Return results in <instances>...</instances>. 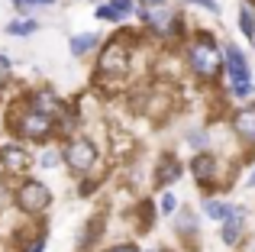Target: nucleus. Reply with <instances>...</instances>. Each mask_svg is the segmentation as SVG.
I'll return each mask as SVG.
<instances>
[{
    "label": "nucleus",
    "instance_id": "obj_1",
    "mask_svg": "<svg viewBox=\"0 0 255 252\" xmlns=\"http://www.w3.org/2000/svg\"><path fill=\"white\" fill-rule=\"evenodd\" d=\"M10 129L16 132L23 142H45L55 136V117L36 110L29 101H23V107L10 117Z\"/></svg>",
    "mask_w": 255,
    "mask_h": 252
},
{
    "label": "nucleus",
    "instance_id": "obj_2",
    "mask_svg": "<svg viewBox=\"0 0 255 252\" xmlns=\"http://www.w3.org/2000/svg\"><path fill=\"white\" fill-rule=\"evenodd\" d=\"M187 65L194 68L197 78L210 81V78H217L220 71H223V52H220L217 42L204 32V36H197L191 45H187Z\"/></svg>",
    "mask_w": 255,
    "mask_h": 252
},
{
    "label": "nucleus",
    "instance_id": "obj_3",
    "mask_svg": "<svg viewBox=\"0 0 255 252\" xmlns=\"http://www.w3.org/2000/svg\"><path fill=\"white\" fill-rule=\"evenodd\" d=\"M13 204H16L19 214L39 217V214H45V210L52 207V191L45 188L42 181H36V178H26V181L13 191Z\"/></svg>",
    "mask_w": 255,
    "mask_h": 252
},
{
    "label": "nucleus",
    "instance_id": "obj_4",
    "mask_svg": "<svg viewBox=\"0 0 255 252\" xmlns=\"http://www.w3.org/2000/svg\"><path fill=\"white\" fill-rule=\"evenodd\" d=\"M62 162L81 178L91 175V168L97 165V145H94L91 139H84V136L68 139V142L62 145Z\"/></svg>",
    "mask_w": 255,
    "mask_h": 252
},
{
    "label": "nucleus",
    "instance_id": "obj_5",
    "mask_svg": "<svg viewBox=\"0 0 255 252\" xmlns=\"http://www.w3.org/2000/svg\"><path fill=\"white\" fill-rule=\"evenodd\" d=\"M226 75H230L233 81V94L239 97V101H246V97H252V75H249V65H246V55L236 49V45H226Z\"/></svg>",
    "mask_w": 255,
    "mask_h": 252
},
{
    "label": "nucleus",
    "instance_id": "obj_6",
    "mask_svg": "<svg viewBox=\"0 0 255 252\" xmlns=\"http://www.w3.org/2000/svg\"><path fill=\"white\" fill-rule=\"evenodd\" d=\"M129 68V49L123 45V36L110 39L97 55V71L100 75H126Z\"/></svg>",
    "mask_w": 255,
    "mask_h": 252
},
{
    "label": "nucleus",
    "instance_id": "obj_7",
    "mask_svg": "<svg viewBox=\"0 0 255 252\" xmlns=\"http://www.w3.org/2000/svg\"><path fill=\"white\" fill-rule=\"evenodd\" d=\"M139 16H142V23L149 26L152 32H158V36H174V32H181V13H171L168 6H162V3L142 6Z\"/></svg>",
    "mask_w": 255,
    "mask_h": 252
},
{
    "label": "nucleus",
    "instance_id": "obj_8",
    "mask_svg": "<svg viewBox=\"0 0 255 252\" xmlns=\"http://www.w3.org/2000/svg\"><path fill=\"white\" fill-rule=\"evenodd\" d=\"M32 165V155L19 142H0V171L3 175H26Z\"/></svg>",
    "mask_w": 255,
    "mask_h": 252
},
{
    "label": "nucleus",
    "instance_id": "obj_9",
    "mask_svg": "<svg viewBox=\"0 0 255 252\" xmlns=\"http://www.w3.org/2000/svg\"><path fill=\"white\" fill-rule=\"evenodd\" d=\"M191 171H194V178H197L204 188H210V184L220 178V171H217V158H213L210 152H200V155H194Z\"/></svg>",
    "mask_w": 255,
    "mask_h": 252
},
{
    "label": "nucleus",
    "instance_id": "obj_10",
    "mask_svg": "<svg viewBox=\"0 0 255 252\" xmlns=\"http://www.w3.org/2000/svg\"><path fill=\"white\" fill-rule=\"evenodd\" d=\"M233 129H236V136L243 139L246 145H255V104H252V107L236 110V117H233Z\"/></svg>",
    "mask_w": 255,
    "mask_h": 252
},
{
    "label": "nucleus",
    "instance_id": "obj_11",
    "mask_svg": "<svg viewBox=\"0 0 255 252\" xmlns=\"http://www.w3.org/2000/svg\"><path fill=\"white\" fill-rule=\"evenodd\" d=\"M243 230H246V210H243V207H236V210H233V214L223 220L220 240H223L226 246H236V243H239V236H243Z\"/></svg>",
    "mask_w": 255,
    "mask_h": 252
},
{
    "label": "nucleus",
    "instance_id": "obj_12",
    "mask_svg": "<svg viewBox=\"0 0 255 252\" xmlns=\"http://www.w3.org/2000/svg\"><path fill=\"white\" fill-rule=\"evenodd\" d=\"M26 101H29L36 110H42V114H52V117L65 114V104L58 101V94H52V91H36V94H29Z\"/></svg>",
    "mask_w": 255,
    "mask_h": 252
},
{
    "label": "nucleus",
    "instance_id": "obj_13",
    "mask_svg": "<svg viewBox=\"0 0 255 252\" xmlns=\"http://www.w3.org/2000/svg\"><path fill=\"white\" fill-rule=\"evenodd\" d=\"M97 42H100L97 32H78V36H71L68 49H71V55H75V58H84V55H91V52L97 49Z\"/></svg>",
    "mask_w": 255,
    "mask_h": 252
},
{
    "label": "nucleus",
    "instance_id": "obj_14",
    "mask_svg": "<svg viewBox=\"0 0 255 252\" xmlns=\"http://www.w3.org/2000/svg\"><path fill=\"white\" fill-rule=\"evenodd\" d=\"M178 178H181V165L168 152V155H162V165H158V184H171V181H178Z\"/></svg>",
    "mask_w": 255,
    "mask_h": 252
},
{
    "label": "nucleus",
    "instance_id": "obj_15",
    "mask_svg": "<svg viewBox=\"0 0 255 252\" xmlns=\"http://www.w3.org/2000/svg\"><path fill=\"white\" fill-rule=\"evenodd\" d=\"M39 29V23L32 16L26 19H13V23H6V36H32V32Z\"/></svg>",
    "mask_w": 255,
    "mask_h": 252
},
{
    "label": "nucleus",
    "instance_id": "obj_16",
    "mask_svg": "<svg viewBox=\"0 0 255 252\" xmlns=\"http://www.w3.org/2000/svg\"><path fill=\"white\" fill-rule=\"evenodd\" d=\"M233 210H236V207H233V204H223V201H207L204 204V214L213 217V220H226Z\"/></svg>",
    "mask_w": 255,
    "mask_h": 252
},
{
    "label": "nucleus",
    "instance_id": "obj_17",
    "mask_svg": "<svg viewBox=\"0 0 255 252\" xmlns=\"http://www.w3.org/2000/svg\"><path fill=\"white\" fill-rule=\"evenodd\" d=\"M239 29H243L246 39H252V42H255V16H252V10L246 3L239 6Z\"/></svg>",
    "mask_w": 255,
    "mask_h": 252
},
{
    "label": "nucleus",
    "instance_id": "obj_18",
    "mask_svg": "<svg viewBox=\"0 0 255 252\" xmlns=\"http://www.w3.org/2000/svg\"><path fill=\"white\" fill-rule=\"evenodd\" d=\"M110 6H113V13H117L120 19H126V16L136 13V0H110Z\"/></svg>",
    "mask_w": 255,
    "mask_h": 252
},
{
    "label": "nucleus",
    "instance_id": "obj_19",
    "mask_svg": "<svg viewBox=\"0 0 255 252\" xmlns=\"http://www.w3.org/2000/svg\"><path fill=\"white\" fill-rule=\"evenodd\" d=\"M39 165H42V168H58V165H62V149H45L42 155H39Z\"/></svg>",
    "mask_w": 255,
    "mask_h": 252
},
{
    "label": "nucleus",
    "instance_id": "obj_20",
    "mask_svg": "<svg viewBox=\"0 0 255 252\" xmlns=\"http://www.w3.org/2000/svg\"><path fill=\"white\" fill-rule=\"evenodd\" d=\"M42 249H45V230H39L36 240H29V243L23 246V252H42Z\"/></svg>",
    "mask_w": 255,
    "mask_h": 252
},
{
    "label": "nucleus",
    "instance_id": "obj_21",
    "mask_svg": "<svg viewBox=\"0 0 255 252\" xmlns=\"http://www.w3.org/2000/svg\"><path fill=\"white\" fill-rule=\"evenodd\" d=\"M97 19H104V23H120V16L113 13L110 3H100V6H97Z\"/></svg>",
    "mask_w": 255,
    "mask_h": 252
},
{
    "label": "nucleus",
    "instance_id": "obj_22",
    "mask_svg": "<svg viewBox=\"0 0 255 252\" xmlns=\"http://www.w3.org/2000/svg\"><path fill=\"white\" fill-rule=\"evenodd\" d=\"M174 210H178V201H174V194H162V214L171 217Z\"/></svg>",
    "mask_w": 255,
    "mask_h": 252
},
{
    "label": "nucleus",
    "instance_id": "obj_23",
    "mask_svg": "<svg viewBox=\"0 0 255 252\" xmlns=\"http://www.w3.org/2000/svg\"><path fill=\"white\" fill-rule=\"evenodd\" d=\"M55 0H23L19 3V10H29V6H52Z\"/></svg>",
    "mask_w": 255,
    "mask_h": 252
},
{
    "label": "nucleus",
    "instance_id": "obj_24",
    "mask_svg": "<svg viewBox=\"0 0 255 252\" xmlns=\"http://www.w3.org/2000/svg\"><path fill=\"white\" fill-rule=\"evenodd\" d=\"M107 252H139V246H132V243H120V246H113Z\"/></svg>",
    "mask_w": 255,
    "mask_h": 252
},
{
    "label": "nucleus",
    "instance_id": "obj_25",
    "mask_svg": "<svg viewBox=\"0 0 255 252\" xmlns=\"http://www.w3.org/2000/svg\"><path fill=\"white\" fill-rule=\"evenodd\" d=\"M10 65H13V58L6 55V52H0V68H3V71H10Z\"/></svg>",
    "mask_w": 255,
    "mask_h": 252
},
{
    "label": "nucleus",
    "instance_id": "obj_26",
    "mask_svg": "<svg viewBox=\"0 0 255 252\" xmlns=\"http://www.w3.org/2000/svg\"><path fill=\"white\" fill-rule=\"evenodd\" d=\"M249 188H255V171H252V175H249Z\"/></svg>",
    "mask_w": 255,
    "mask_h": 252
},
{
    "label": "nucleus",
    "instance_id": "obj_27",
    "mask_svg": "<svg viewBox=\"0 0 255 252\" xmlns=\"http://www.w3.org/2000/svg\"><path fill=\"white\" fill-rule=\"evenodd\" d=\"M142 3H165V0H142Z\"/></svg>",
    "mask_w": 255,
    "mask_h": 252
},
{
    "label": "nucleus",
    "instance_id": "obj_28",
    "mask_svg": "<svg viewBox=\"0 0 255 252\" xmlns=\"http://www.w3.org/2000/svg\"><path fill=\"white\" fill-rule=\"evenodd\" d=\"M13 3H16V6H19V3H23V0H13Z\"/></svg>",
    "mask_w": 255,
    "mask_h": 252
},
{
    "label": "nucleus",
    "instance_id": "obj_29",
    "mask_svg": "<svg viewBox=\"0 0 255 252\" xmlns=\"http://www.w3.org/2000/svg\"><path fill=\"white\" fill-rule=\"evenodd\" d=\"M149 252H162V249H149Z\"/></svg>",
    "mask_w": 255,
    "mask_h": 252
}]
</instances>
